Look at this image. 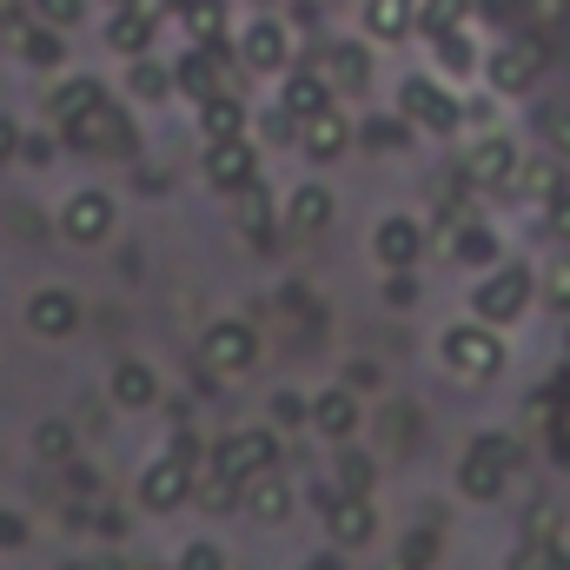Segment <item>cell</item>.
<instances>
[{"label": "cell", "instance_id": "1", "mask_svg": "<svg viewBox=\"0 0 570 570\" xmlns=\"http://www.w3.org/2000/svg\"><path fill=\"white\" fill-rule=\"evenodd\" d=\"M438 358H444L458 379H498V372H504V338H498V325H484V318H458V325L438 332Z\"/></svg>", "mask_w": 570, "mask_h": 570}, {"label": "cell", "instance_id": "2", "mask_svg": "<svg viewBox=\"0 0 570 570\" xmlns=\"http://www.w3.org/2000/svg\"><path fill=\"white\" fill-rule=\"evenodd\" d=\"M511 464H518V444H511L504 431H484V438L464 451V464H458V491H464L471 504H498Z\"/></svg>", "mask_w": 570, "mask_h": 570}, {"label": "cell", "instance_id": "3", "mask_svg": "<svg viewBox=\"0 0 570 570\" xmlns=\"http://www.w3.org/2000/svg\"><path fill=\"white\" fill-rule=\"evenodd\" d=\"M531 298H538V273H531V266H491L484 279L471 285V312H478L484 325H511V318H524Z\"/></svg>", "mask_w": 570, "mask_h": 570}, {"label": "cell", "instance_id": "4", "mask_svg": "<svg viewBox=\"0 0 570 570\" xmlns=\"http://www.w3.org/2000/svg\"><path fill=\"white\" fill-rule=\"evenodd\" d=\"M312 504L325 511V531H332V544L358 551V544H372V538H379V511H372V498H365V491L318 484V491H312Z\"/></svg>", "mask_w": 570, "mask_h": 570}, {"label": "cell", "instance_id": "5", "mask_svg": "<svg viewBox=\"0 0 570 570\" xmlns=\"http://www.w3.org/2000/svg\"><path fill=\"white\" fill-rule=\"evenodd\" d=\"M199 358H206V372L239 379V372H253V365H259V332H253L246 318H219V325H206Z\"/></svg>", "mask_w": 570, "mask_h": 570}, {"label": "cell", "instance_id": "6", "mask_svg": "<svg viewBox=\"0 0 570 570\" xmlns=\"http://www.w3.org/2000/svg\"><path fill=\"white\" fill-rule=\"evenodd\" d=\"M399 120H405V127H425V134H458L464 107H458L431 73H412V80L399 87Z\"/></svg>", "mask_w": 570, "mask_h": 570}, {"label": "cell", "instance_id": "7", "mask_svg": "<svg viewBox=\"0 0 570 570\" xmlns=\"http://www.w3.org/2000/svg\"><path fill=\"white\" fill-rule=\"evenodd\" d=\"M273 464H279V438H273V431H226V438L213 444V471L233 478V484H246V478H259V471H273Z\"/></svg>", "mask_w": 570, "mask_h": 570}, {"label": "cell", "instance_id": "8", "mask_svg": "<svg viewBox=\"0 0 570 570\" xmlns=\"http://www.w3.org/2000/svg\"><path fill=\"white\" fill-rule=\"evenodd\" d=\"M140 504L146 511H179V504H193V458H179V451L153 458L140 471Z\"/></svg>", "mask_w": 570, "mask_h": 570}, {"label": "cell", "instance_id": "9", "mask_svg": "<svg viewBox=\"0 0 570 570\" xmlns=\"http://www.w3.org/2000/svg\"><path fill=\"white\" fill-rule=\"evenodd\" d=\"M484 73H491L498 94H524V87H538V80H544V40H504V47L484 60Z\"/></svg>", "mask_w": 570, "mask_h": 570}, {"label": "cell", "instance_id": "10", "mask_svg": "<svg viewBox=\"0 0 570 570\" xmlns=\"http://www.w3.org/2000/svg\"><path fill=\"white\" fill-rule=\"evenodd\" d=\"M60 233H67L73 246H100V239L114 233V199H107L100 186H80V193L60 206Z\"/></svg>", "mask_w": 570, "mask_h": 570}, {"label": "cell", "instance_id": "11", "mask_svg": "<svg viewBox=\"0 0 570 570\" xmlns=\"http://www.w3.org/2000/svg\"><path fill=\"white\" fill-rule=\"evenodd\" d=\"M259 179V146L246 140H206V186H219V193H239V186H253Z\"/></svg>", "mask_w": 570, "mask_h": 570}, {"label": "cell", "instance_id": "12", "mask_svg": "<svg viewBox=\"0 0 570 570\" xmlns=\"http://www.w3.org/2000/svg\"><path fill=\"white\" fill-rule=\"evenodd\" d=\"M372 253H379V266H385V273H399V266H419V259H425V226H419L412 213H392V219H379V233H372Z\"/></svg>", "mask_w": 570, "mask_h": 570}, {"label": "cell", "instance_id": "13", "mask_svg": "<svg viewBox=\"0 0 570 570\" xmlns=\"http://www.w3.org/2000/svg\"><path fill=\"white\" fill-rule=\"evenodd\" d=\"M73 325H80V298L67 285H40L27 298V332L33 338H73Z\"/></svg>", "mask_w": 570, "mask_h": 570}, {"label": "cell", "instance_id": "14", "mask_svg": "<svg viewBox=\"0 0 570 570\" xmlns=\"http://www.w3.org/2000/svg\"><path fill=\"white\" fill-rule=\"evenodd\" d=\"M305 425L318 431V438H332V444H345L352 431L365 425V405H358V392H352V385H332V392H318V399H312Z\"/></svg>", "mask_w": 570, "mask_h": 570}, {"label": "cell", "instance_id": "15", "mask_svg": "<svg viewBox=\"0 0 570 570\" xmlns=\"http://www.w3.org/2000/svg\"><path fill=\"white\" fill-rule=\"evenodd\" d=\"M332 219H338V199H332V186H325V179L292 186V199H285V233L312 239V233H325Z\"/></svg>", "mask_w": 570, "mask_h": 570}, {"label": "cell", "instance_id": "16", "mask_svg": "<svg viewBox=\"0 0 570 570\" xmlns=\"http://www.w3.org/2000/svg\"><path fill=\"white\" fill-rule=\"evenodd\" d=\"M298 146H305V159H318V166H332V159H345V146H352V120L345 114H312V120H298Z\"/></svg>", "mask_w": 570, "mask_h": 570}, {"label": "cell", "instance_id": "17", "mask_svg": "<svg viewBox=\"0 0 570 570\" xmlns=\"http://www.w3.org/2000/svg\"><path fill=\"white\" fill-rule=\"evenodd\" d=\"M67 146H80V153H100V146H107V153H127V146H134V134H127V120L100 100L87 120H73V127H67Z\"/></svg>", "mask_w": 570, "mask_h": 570}, {"label": "cell", "instance_id": "18", "mask_svg": "<svg viewBox=\"0 0 570 570\" xmlns=\"http://www.w3.org/2000/svg\"><path fill=\"white\" fill-rule=\"evenodd\" d=\"M100 100H107V94H100L94 73H67V80L47 94V120H53V127H73V120H87Z\"/></svg>", "mask_w": 570, "mask_h": 570}, {"label": "cell", "instance_id": "19", "mask_svg": "<svg viewBox=\"0 0 570 570\" xmlns=\"http://www.w3.org/2000/svg\"><path fill=\"white\" fill-rule=\"evenodd\" d=\"M511 173H518V146L504 140V134H491V140L471 146V166H464L471 186H511Z\"/></svg>", "mask_w": 570, "mask_h": 570}, {"label": "cell", "instance_id": "20", "mask_svg": "<svg viewBox=\"0 0 570 570\" xmlns=\"http://www.w3.org/2000/svg\"><path fill=\"white\" fill-rule=\"evenodd\" d=\"M511 186L524 193V206H551V199L564 193V159H558V153H544V159H518Z\"/></svg>", "mask_w": 570, "mask_h": 570}, {"label": "cell", "instance_id": "21", "mask_svg": "<svg viewBox=\"0 0 570 570\" xmlns=\"http://www.w3.org/2000/svg\"><path fill=\"white\" fill-rule=\"evenodd\" d=\"M239 491H246V511H253L259 524H285V518H292V498H298L279 471H259V478H246Z\"/></svg>", "mask_w": 570, "mask_h": 570}, {"label": "cell", "instance_id": "22", "mask_svg": "<svg viewBox=\"0 0 570 570\" xmlns=\"http://www.w3.org/2000/svg\"><path fill=\"white\" fill-rule=\"evenodd\" d=\"M153 33H159V13H146V7H120L107 20V47L127 53V60H140L146 47H153Z\"/></svg>", "mask_w": 570, "mask_h": 570}, {"label": "cell", "instance_id": "23", "mask_svg": "<svg viewBox=\"0 0 570 570\" xmlns=\"http://www.w3.org/2000/svg\"><path fill=\"white\" fill-rule=\"evenodd\" d=\"M279 107L292 114V120H312V114H325V107H332V80H325L318 67H312V73H285Z\"/></svg>", "mask_w": 570, "mask_h": 570}, {"label": "cell", "instance_id": "24", "mask_svg": "<svg viewBox=\"0 0 570 570\" xmlns=\"http://www.w3.org/2000/svg\"><path fill=\"white\" fill-rule=\"evenodd\" d=\"M233 219H239L246 246H273V199H266V186H259V179L233 193Z\"/></svg>", "mask_w": 570, "mask_h": 570}, {"label": "cell", "instance_id": "25", "mask_svg": "<svg viewBox=\"0 0 570 570\" xmlns=\"http://www.w3.org/2000/svg\"><path fill=\"white\" fill-rule=\"evenodd\" d=\"M114 405H127V412H146V405H159V372L140 365V358H127V365H114Z\"/></svg>", "mask_w": 570, "mask_h": 570}, {"label": "cell", "instance_id": "26", "mask_svg": "<svg viewBox=\"0 0 570 570\" xmlns=\"http://www.w3.org/2000/svg\"><path fill=\"white\" fill-rule=\"evenodd\" d=\"M239 53H246V67H253V73H279V67H285V27H279V20H253V27H246V40H239Z\"/></svg>", "mask_w": 570, "mask_h": 570}, {"label": "cell", "instance_id": "27", "mask_svg": "<svg viewBox=\"0 0 570 570\" xmlns=\"http://www.w3.org/2000/svg\"><path fill=\"white\" fill-rule=\"evenodd\" d=\"M173 87H179V94H193V100H213V94H219V60H213V47H199V40H193V53L173 67Z\"/></svg>", "mask_w": 570, "mask_h": 570}, {"label": "cell", "instance_id": "28", "mask_svg": "<svg viewBox=\"0 0 570 570\" xmlns=\"http://www.w3.org/2000/svg\"><path fill=\"white\" fill-rule=\"evenodd\" d=\"M419 27V0H365V33L372 40H405Z\"/></svg>", "mask_w": 570, "mask_h": 570}, {"label": "cell", "instance_id": "29", "mask_svg": "<svg viewBox=\"0 0 570 570\" xmlns=\"http://www.w3.org/2000/svg\"><path fill=\"white\" fill-rule=\"evenodd\" d=\"M199 134H206V140H239V134H246V107H239L233 94L199 100Z\"/></svg>", "mask_w": 570, "mask_h": 570}, {"label": "cell", "instance_id": "30", "mask_svg": "<svg viewBox=\"0 0 570 570\" xmlns=\"http://www.w3.org/2000/svg\"><path fill=\"white\" fill-rule=\"evenodd\" d=\"M451 259H458V266H498V233L478 226V219H464V226L451 233Z\"/></svg>", "mask_w": 570, "mask_h": 570}, {"label": "cell", "instance_id": "31", "mask_svg": "<svg viewBox=\"0 0 570 570\" xmlns=\"http://www.w3.org/2000/svg\"><path fill=\"white\" fill-rule=\"evenodd\" d=\"M20 60H27V67H60V60H67V40H60V27H47V20L20 27Z\"/></svg>", "mask_w": 570, "mask_h": 570}, {"label": "cell", "instance_id": "32", "mask_svg": "<svg viewBox=\"0 0 570 570\" xmlns=\"http://www.w3.org/2000/svg\"><path fill=\"white\" fill-rule=\"evenodd\" d=\"M438 67H444V73H478L484 53H478V40H471L464 27H451V33H438Z\"/></svg>", "mask_w": 570, "mask_h": 570}, {"label": "cell", "instance_id": "33", "mask_svg": "<svg viewBox=\"0 0 570 570\" xmlns=\"http://www.w3.org/2000/svg\"><path fill=\"white\" fill-rule=\"evenodd\" d=\"M325 73L345 80V87H365V80H372V53H365L358 40H338V47L325 53Z\"/></svg>", "mask_w": 570, "mask_h": 570}, {"label": "cell", "instance_id": "34", "mask_svg": "<svg viewBox=\"0 0 570 570\" xmlns=\"http://www.w3.org/2000/svg\"><path fill=\"white\" fill-rule=\"evenodd\" d=\"M464 20H471V0H419V27H425L431 40L451 33V27H464Z\"/></svg>", "mask_w": 570, "mask_h": 570}, {"label": "cell", "instance_id": "35", "mask_svg": "<svg viewBox=\"0 0 570 570\" xmlns=\"http://www.w3.org/2000/svg\"><path fill=\"white\" fill-rule=\"evenodd\" d=\"M179 13H186V33H193L199 47H213V40H219V27H226V7H219V0H186Z\"/></svg>", "mask_w": 570, "mask_h": 570}, {"label": "cell", "instance_id": "36", "mask_svg": "<svg viewBox=\"0 0 570 570\" xmlns=\"http://www.w3.org/2000/svg\"><path fill=\"white\" fill-rule=\"evenodd\" d=\"M33 451H40L47 464H67V458H73V425H67V419H47V425H33Z\"/></svg>", "mask_w": 570, "mask_h": 570}, {"label": "cell", "instance_id": "37", "mask_svg": "<svg viewBox=\"0 0 570 570\" xmlns=\"http://www.w3.org/2000/svg\"><path fill=\"white\" fill-rule=\"evenodd\" d=\"M134 94H140V100H166V94H173V67H159V60H134Z\"/></svg>", "mask_w": 570, "mask_h": 570}, {"label": "cell", "instance_id": "38", "mask_svg": "<svg viewBox=\"0 0 570 570\" xmlns=\"http://www.w3.org/2000/svg\"><path fill=\"white\" fill-rule=\"evenodd\" d=\"M193 504H206V511H233V504H239V484H233V478H219V471H213L206 484L193 478Z\"/></svg>", "mask_w": 570, "mask_h": 570}, {"label": "cell", "instance_id": "39", "mask_svg": "<svg viewBox=\"0 0 570 570\" xmlns=\"http://www.w3.org/2000/svg\"><path fill=\"white\" fill-rule=\"evenodd\" d=\"M538 292H544V298H551L558 312H570V253H558V259H551V266L538 273Z\"/></svg>", "mask_w": 570, "mask_h": 570}, {"label": "cell", "instance_id": "40", "mask_svg": "<svg viewBox=\"0 0 570 570\" xmlns=\"http://www.w3.org/2000/svg\"><path fill=\"white\" fill-rule=\"evenodd\" d=\"M538 134H544V146H551L558 159H570V107H544V114H538Z\"/></svg>", "mask_w": 570, "mask_h": 570}, {"label": "cell", "instance_id": "41", "mask_svg": "<svg viewBox=\"0 0 570 570\" xmlns=\"http://www.w3.org/2000/svg\"><path fill=\"white\" fill-rule=\"evenodd\" d=\"M372 458L365 451H338V491H372Z\"/></svg>", "mask_w": 570, "mask_h": 570}, {"label": "cell", "instance_id": "42", "mask_svg": "<svg viewBox=\"0 0 570 570\" xmlns=\"http://www.w3.org/2000/svg\"><path fill=\"white\" fill-rule=\"evenodd\" d=\"M33 13H40L47 27H60V33H67V27H80V20H87V0H33Z\"/></svg>", "mask_w": 570, "mask_h": 570}, {"label": "cell", "instance_id": "43", "mask_svg": "<svg viewBox=\"0 0 570 570\" xmlns=\"http://www.w3.org/2000/svg\"><path fill=\"white\" fill-rule=\"evenodd\" d=\"M431 558H438V538H431V531H412L392 570H431Z\"/></svg>", "mask_w": 570, "mask_h": 570}, {"label": "cell", "instance_id": "44", "mask_svg": "<svg viewBox=\"0 0 570 570\" xmlns=\"http://www.w3.org/2000/svg\"><path fill=\"white\" fill-rule=\"evenodd\" d=\"M558 531H564V511L544 498V504L531 511V544H558Z\"/></svg>", "mask_w": 570, "mask_h": 570}, {"label": "cell", "instance_id": "45", "mask_svg": "<svg viewBox=\"0 0 570 570\" xmlns=\"http://www.w3.org/2000/svg\"><path fill=\"white\" fill-rule=\"evenodd\" d=\"M179 570H226V551L199 538V544H186V551H179Z\"/></svg>", "mask_w": 570, "mask_h": 570}, {"label": "cell", "instance_id": "46", "mask_svg": "<svg viewBox=\"0 0 570 570\" xmlns=\"http://www.w3.org/2000/svg\"><path fill=\"white\" fill-rule=\"evenodd\" d=\"M544 233H551V239H564V246H570V186L558 193V199H551V206H544Z\"/></svg>", "mask_w": 570, "mask_h": 570}, {"label": "cell", "instance_id": "47", "mask_svg": "<svg viewBox=\"0 0 570 570\" xmlns=\"http://www.w3.org/2000/svg\"><path fill=\"white\" fill-rule=\"evenodd\" d=\"M412 273H419V266H399V273L385 279V298H392V305H412V298H419V279H412Z\"/></svg>", "mask_w": 570, "mask_h": 570}, {"label": "cell", "instance_id": "48", "mask_svg": "<svg viewBox=\"0 0 570 570\" xmlns=\"http://www.w3.org/2000/svg\"><path fill=\"white\" fill-rule=\"evenodd\" d=\"M20 544H27V518L0 511V551H20Z\"/></svg>", "mask_w": 570, "mask_h": 570}, {"label": "cell", "instance_id": "49", "mask_svg": "<svg viewBox=\"0 0 570 570\" xmlns=\"http://www.w3.org/2000/svg\"><path fill=\"white\" fill-rule=\"evenodd\" d=\"M273 412H279V425H305V412H312V405H305V399H292V392H285L279 405H273Z\"/></svg>", "mask_w": 570, "mask_h": 570}, {"label": "cell", "instance_id": "50", "mask_svg": "<svg viewBox=\"0 0 570 570\" xmlns=\"http://www.w3.org/2000/svg\"><path fill=\"white\" fill-rule=\"evenodd\" d=\"M266 140H298V120H292V114H273V120H266Z\"/></svg>", "mask_w": 570, "mask_h": 570}, {"label": "cell", "instance_id": "51", "mask_svg": "<svg viewBox=\"0 0 570 570\" xmlns=\"http://www.w3.org/2000/svg\"><path fill=\"white\" fill-rule=\"evenodd\" d=\"M13 153H20V127H13V120H7V114H0V166H7V159H13Z\"/></svg>", "mask_w": 570, "mask_h": 570}, {"label": "cell", "instance_id": "52", "mask_svg": "<svg viewBox=\"0 0 570 570\" xmlns=\"http://www.w3.org/2000/svg\"><path fill=\"white\" fill-rule=\"evenodd\" d=\"M372 127H379V134H372L379 146H399V140H405V120H372Z\"/></svg>", "mask_w": 570, "mask_h": 570}, {"label": "cell", "instance_id": "53", "mask_svg": "<svg viewBox=\"0 0 570 570\" xmlns=\"http://www.w3.org/2000/svg\"><path fill=\"white\" fill-rule=\"evenodd\" d=\"M20 153H27L33 166H47V159H53V140H20Z\"/></svg>", "mask_w": 570, "mask_h": 570}, {"label": "cell", "instance_id": "54", "mask_svg": "<svg viewBox=\"0 0 570 570\" xmlns=\"http://www.w3.org/2000/svg\"><path fill=\"white\" fill-rule=\"evenodd\" d=\"M538 20H564V0H538Z\"/></svg>", "mask_w": 570, "mask_h": 570}, {"label": "cell", "instance_id": "55", "mask_svg": "<svg viewBox=\"0 0 570 570\" xmlns=\"http://www.w3.org/2000/svg\"><path fill=\"white\" fill-rule=\"evenodd\" d=\"M564 544H570V538H564Z\"/></svg>", "mask_w": 570, "mask_h": 570}]
</instances>
